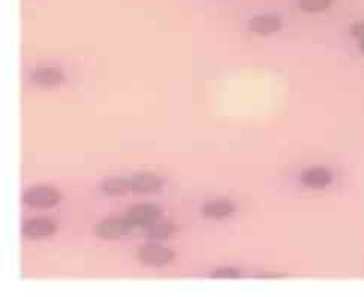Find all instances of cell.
Here are the masks:
<instances>
[{
	"instance_id": "cell-1",
	"label": "cell",
	"mask_w": 364,
	"mask_h": 297,
	"mask_svg": "<svg viewBox=\"0 0 364 297\" xmlns=\"http://www.w3.org/2000/svg\"><path fill=\"white\" fill-rule=\"evenodd\" d=\"M62 200V195L52 186H35L23 194V201L35 209L53 207Z\"/></svg>"
},
{
	"instance_id": "cell-2",
	"label": "cell",
	"mask_w": 364,
	"mask_h": 297,
	"mask_svg": "<svg viewBox=\"0 0 364 297\" xmlns=\"http://www.w3.org/2000/svg\"><path fill=\"white\" fill-rule=\"evenodd\" d=\"M160 216H161V209L152 203L134 204L125 213L126 221L131 224V227H147L156 222V220H159Z\"/></svg>"
},
{
	"instance_id": "cell-3",
	"label": "cell",
	"mask_w": 364,
	"mask_h": 297,
	"mask_svg": "<svg viewBox=\"0 0 364 297\" xmlns=\"http://www.w3.org/2000/svg\"><path fill=\"white\" fill-rule=\"evenodd\" d=\"M131 229L126 218H109L95 225V234L101 239H119Z\"/></svg>"
},
{
	"instance_id": "cell-4",
	"label": "cell",
	"mask_w": 364,
	"mask_h": 297,
	"mask_svg": "<svg viewBox=\"0 0 364 297\" xmlns=\"http://www.w3.org/2000/svg\"><path fill=\"white\" fill-rule=\"evenodd\" d=\"M173 255L175 254L169 250V247L156 245V243H147V245L142 246L139 252H137V259L143 261L145 264L163 266V264L172 261Z\"/></svg>"
},
{
	"instance_id": "cell-5",
	"label": "cell",
	"mask_w": 364,
	"mask_h": 297,
	"mask_svg": "<svg viewBox=\"0 0 364 297\" xmlns=\"http://www.w3.org/2000/svg\"><path fill=\"white\" fill-rule=\"evenodd\" d=\"M333 182V174L326 167H312L301 173V183L310 190H323Z\"/></svg>"
},
{
	"instance_id": "cell-6",
	"label": "cell",
	"mask_w": 364,
	"mask_h": 297,
	"mask_svg": "<svg viewBox=\"0 0 364 297\" xmlns=\"http://www.w3.org/2000/svg\"><path fill=\"white\" fill-rule=\"evenodd\" d=\"M282 29V20L274 14L254 15L249 22V31L256 35H272Z\"/></svg>"
},
{
	"instance_id": "cell-7",
	"label": "cell",
	"mask_w": 364,
	"mask_h": 297,
	"mask_svg": "<svg viewBox=\"0 0 364 297\" xmlns=\"http://www.w3.org/2000/svg\"><path fill=\"white\" fill-rule=\"evenodd\" d=\"M22 231L32 239H43V237L54 234L56 224L47 218H34V220H29L23 224Z\"/></svg>"
},
{
	"instance_id": "cell-8",
	"label": "cell",
	"mask_w": 364,
	"mask_h": 297,
	"mask_svg": "<svg viewBox=\"0 0 364 297\" xmlns=\"http://www.w3.org/2000/svg\"><path fill=\"white\" fill-rule=\"evenodd\" d=\"M130 181H131V190L134 192H142V194L155 192L163 186V179L160 176L147 172L134 174L133 177H130Z\"/></svg>"
},
{
	"instance_id": "cell-9",
	"label": "cell",
	"mask_w": 364,
	"mask_h": 297,
	"mask_svg": "<svg viewBox=\"0 0 364 297\" xmlns=\"http://www.w3.org/2000/svg\"><path fill=\"white\" fill-rule=\"evenodd\" d=\"M202 213L206 218H212V220H223L235 212V204L229 198H217V200L206 201L202 206Z\"/></svg>"
},
{
	"instance_id": "cell-10",
	"label": "cell",
	"mask_w": 364,
	"mask_h": 297,
	"mask_svg": "<svg viewBox=\"0 0 364 297\" xmlns=\"http://www.w3.org/2000/svg\"><path fill=\"white\" fill-rule=\"evenodd\" d=\"M101 192L110 195V197H117V195H124L128 191L131 190V181L125 179V177H109V179L103 181L100 185Z\"/></svg>"
},
{
	"instance_id": "cell-11",
	"label": "cell",
	"mask_w": 364,
	"mask_h": 297,
	"mask_svg": "<svg viewBox=\"0 0 364 297\" xmlns=\"http://www.w3.org/2000/svg\"><path fill=\"white\" fill-rule=\"evenodd\" d=\"M31 80L39 86H54L64 82V74L56 68H38L31 75Z\"/></svg>"
},
{
	"instance_id": "cell-12",
	"label": "cell",
	"mask_w": 364,
	"mask_h": 297,
	"mask_svg": "<svg viewBox=\"0 0 364 297\" xmlns=\"http://www.w3.org/2000/svg\"><path fill=\"white\" fill-rule=\"evenodd\" d=\"M175 233V227L169 222H154L146 227V236L154 241H164Z\"/></svg>"
},
{
	"instance_id": "cell-13",
	"label": "cell",
	"mask_w": 364,
	"mask_h": 297,
	"mask_svg": "<svg viewBox=\"0 0 364 297\" xmlns=\"http://www.w3.org/2000/svg\"><path fill=\"white\" fill-rule=\"evenodd\" d=\"M333 5V0H298V6L304 13H323Z\"/></svg>"
},
{
	"instance_id": "cell-14",
	"label": "cell",
	"mask_w": 364,
	"mask_h": 297,
	"mask_svg": "<svg viewBox=\"0 0 364 297\" xmlns=\"http://www.w3.org/2000/svg\"><path fill=\"white\" fill-rule=\"evenodd\" d=\"M211 276L214 280H237L241 276V271L237 267H220Z\"/></svg>"
},
{
	"instance_id": "cell-15",
	"label": "cell",
	"mask_w": 364,
	"mask_h": 297,
	"mask_svg": "<svg viewBox=\"0 0 364 297\" xmlns=\"http://www.w3.org/2000/svg\"><path fill=\"white\" fill-rule=\"evenodd\" d=\"M349 32L354 38H358V39H364V20H360V22L352 23L349 26Z\"/></svg>"
},
{
	"instance_id": "cell-16",
	"label": "cell",
	"mask_w": 364,
	"mask_h": 297,
	"mask_svg": "<svg viewBox=\"0 0 364 297\" xmlns=\"http://www.w3.org/2000/svg\"><path fill=\"white\" fill-rule=\"evenodd\" d=\"M286 273H263L261 275L259 278L262 280H280V278H286Z\"/></svg>"
},
{
	"instance_id": "cell-17",
	"label": "cell",
	"mask_w": 364,
	"mask_h": 297,
	"mask_svg": "<svg viewBox=\"0 0 364 297\" xmlns=\"http://www.w3.org/2000/svg\"><path fill=\"white\" fill-rule=\"evenodd\" d=\"M358 48H360V52L364 54V39H360V44H358Z\"/></svg>"
}]
</instances>
